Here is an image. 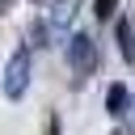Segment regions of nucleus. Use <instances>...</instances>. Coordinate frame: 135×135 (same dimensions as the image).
I'll list each match as a JSON object with an SVG mask.
<instances>
[{
	"label": "nucleus",
	"mask_w": 135,
	"mask_h": 135,
	"mask_svg": "<svg viewBox=\"0 0 135 135\" xmlns=\"http://www.w3.org/2000/svg\"><path fill=\"white\" fill-rule=\"evenodd\" d=\"M114 135H122V131H114Z\"/></svg>",
	"instance_id": "nucleus-9"
},
{
	"label": "nucleus",
	"mask_w": 135,
	"mask_h": 135,
	"mask_svg": "<svg viewBox=\"0 0 135 135\" xmlns=\"http://www.w3.org/2000/svg\"><path fill=\"white\" fill-rule=\"evenodd\" d=\"M131 135H135V127H131Z\"/></svg>",
	"instance_id": "nucleus-8"
},
{
	"label": "nucleus",
	"mask_w": 135,
	"mask_h": 135,
	"mask_svg": "<svg viewBox=\"0 0 135 135\" xmlns=\"http://www.w3.org/2000/svg\"><path fill=\"white\" fill-rule=\"evenodd\" d=\"M25 89H30V51L17 46L8 55V68H4V97L8 101H21Z\"/></svg>",
	"instance_id": "nucleus-1"
},
{
	"label": "nucleus",
	"mask_w": 135,
	"mask_h": 135,
	"mask_svg": "<svg viewBox=\"0 0 135 135\" xmlns=\"http://www.w3.org/2000/svg\"><path fill=\"white\" fill-rule=\"evenodd\" d=\"M76 8H80V0H51V17H46V30H51V34H63V30L72 25Z\"/></svg>",
	"instance_id": "nucleus-3"
},
{
	"label": "nucleus",
	"mask_w": 135,
	"mask_h": 135,
	"mask_svg": "<svg viewBox=\"0 0 135 135\" xmlns=\"http://www.w3.org/2000/svg\"><path fill=\"white\" fill-rule=\"evenodd\" d=\"M114 8H118V0H93V17H97V21H110Z\"/></svg>",
	"instance_id": "nucleus-6"
},
{
	"label": "nucleus",
	"mask_w": 135,
	"mask_h": 135,
	"mask_svg": "<svg viewBox=\"0 0 135 135\" xmlns=\"http://www.w3.org/2000/svg\"><path fill=\"white\" fill-rule=\"evenodd\" d=\"M68 63H72L76 76H89L97 68V42H93V34H72L68 38Z\"/></svg>",
	"instance_id": "nucleus-2"
},
{
	"label": "nucleus",
	"mask_w": 135,
	"mask_h": 135,
	"mask_svg": "<svg viewBox=\"0 0 135 135\" xmlns=\"http://www.w3.org/2000/svg\"><path fill=\"white\" fill-rule=\"evenodd\" d=\"M46 135H63V127H59V118H46Z\"/></svg>",
	"instance_id": "nucleus-7"
},
{
	"label": "nucleus",
	"mask_w": 135,
	"mask_h": 135,
	"mask_svg": "<svg viewBox=\"0 0 135 135\" xmlns=\"http://www.w3.org/2000/svg\"><path fill=\"white\" fill-rule=\"evenodd\" d=\"M127 110H131V89L127 84H110L105 89V114L110 118H122Z\"/></svg>",
	"instance_id": "nucleus-4"
},
{
	"label": "nucleus",
	"mask_w": 135,
	"mask_h": 135,
	"mask_svg": "<svg viewBox=\"0 0 135 135\" xmlns=\"http://www.w3.org/2000/svg\"><path fill=\"white\" fill-rule=\"evenodd\" d=\"M114 38H118V55H122V63H135V30H131L127 17L114 25Z\"/></svg>",
	"instance_id": "nucleus-5"
}]
</instances>
